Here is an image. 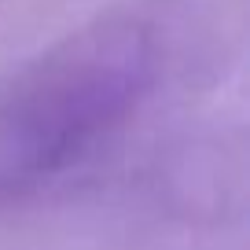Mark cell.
<instances>
[{
  "instance_id": "6da1fadb",
  "label": "cell",
  "mask_w": 250,
  "mask_h": 250,
  "mask_svg": "<svg viewBox=\"0 0 250 250\" xmlns=\"http://www.w3.org/2000/svg\"><path fill=\"white\" fill-rule=\"evenodd\" d=\"M158 48L140 19H100L0 81V206L78 169L147 100Z\"/></svg>"
}]
</instances>
